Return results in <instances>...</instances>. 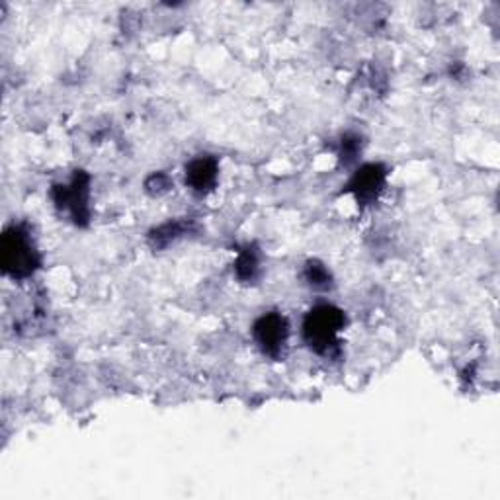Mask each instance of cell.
<instances>
[{"label": "cell", "mask_w": 500, "mask_h": 500, "mask_svg": "<svg viewBox=\"0 0 500 500\" xmlns=\"http://www.w3.org/2000/svg\"><path fill=\"white\" fill-rule=\"evenodd\" d=\"M346 325L345 311L335 306H319L303 321V338L307 346L321 356H329L338 348V332Z\"/></svg>", "instance_id": "1"}, {"label": "cell", "mask_w": 500, "mask_h": 500, "mask_svg": "<svg viewBox=\"0 0 500 500\" xmlns=\"http://www.w3.org/2000/svg\"><path fill=\"white\" fill-rule=\"evenodd\" d=\"M0 260H3V270L12 278H28L32 276L39 266V257L34 247L32 239L22 227H10L3 234L0 242Z\"/></svg>", "instance_id": "2"}, {"label": "cell", "mask_w": 500, "mask_h": 500, "mask_svg": "<svg viewBox=\"0 0 500 500\" xmlns=\"http://www.w3.org/2000/svg\"><path fill=\"white\" fill-rule=\"evenodd\" d=\"M252 335L264 354L278 358L283 348H286V342L290 337L288 319L276 311L266 313V315H262L257 322H254Z\"/></svg>", "instance_id": "3"}, {"label": "cell", "mask_w": 500, "mask_h": 500, "mask_svg": "<svg viewBox=\"0 0 500 500\" xmlns=\"http://www.w3.org/2000/svg\"><path fill=\"white\" fill-rule=\"evenodd\" d=\"M53 200L57 208L71 210L73 219L84 225L91 215L88 208V195H91V179L83 171H76L71 186H53Z\"/></svg>", "instance_id": "4"}, {"label": "cell", "mask_w": 500, "mask_h": 500, "mask_svg": "<svg viewBox=\"0 0 500 500\" xmlns=\"http://www.w3.org/2000/svg\"><path fill=\"white\" fill-rule=\"evenodd\" d=\"M385 179H387V171L384 164H376V163L364 164L361 169L356 171L354 176H352L346 190L354 194L358 203L361 205L374 203L381 190H384Z\"/></svg>", "instance_id": "5"}, {"label": "cell", "mask_w": 500, "mask_h": 500, "mask_svg": "<svg viewBox=\"0 0 500 500\" xmlns=\"http://www.w3.org/2000/svg\"><path fill=\"white\" fill-rule=\"evenodd\" d=\"M219 164L210 155H202L198 159L190 161L186 166V184L190 186L194 192H210L215 182H218Z\"/></svg>", "instance_id": "6"}, {"label": "cell", "mask_w": 500, "mask_h": 500, "mask_svg": "<svg viewBox=\"0 0 500 500\" xmlns=\"http://www.w3.org/2000/svg\"><path fill=\"white\" fill-rule=\"evenodd\" d=\"M258 254L254 249H244L241 254H239V258L237 262H234V272H237V278L241 282H252L254 278H257V274H258Z\"/></svg>", "instance_id": "7"}, {"label": "cell", "mask_w": 500, "mask_h": 500, "mask_svg": "<svg viewBox=\"0 0 500 500\" xmlns=\"http://www.w3.org/2000/svg\"><path fill=\"white\" fill-rule=\"evenodd\" d=\"M184 231H186V225L180 223V221L161 225L159 229H155V231L149 234L151 247H153V249H164V247H169V244H171L172 241L179 239Z\"/></svg>", "instance_id": "8"}, {"label": "cell", "mask_w": 500, "mask_h": 500, "mask_svg": "<svg viewBox=\"0 0 500 500\" xmlns=\"http://www.w3.org/2000/svg\"><path fill=\"white\" fill-rule=\"evenodd\" d=\"M303 276H306V282L313 290H329L332 286V276L329 268L325 264H321L319 260H309L306 264V272H303Z\"/></svg>", "instance_id": "9"}, {"label": "cell", "mask_w": 500, "mask_h": 500, "mask_svg": "<svg viewBox=\"0 0 500 500\" xmlns=\"http://www.w3.org/2000/svg\"><path fill=\"white\" fill-rule=\"evenodd\" d=\"M361 151V141L358 135H345L342 137V149H340V159L345 164L354 163Z\"/></svg>", "instance_id": "10"}, {"label": "cell", "mask_w": 500, "mask_h": 500, "mask_svg": "<svg viewBox=\"0 0 500 500\" xmlns=\"http://www.w3.org/2000/svg\"><path fill=\"white\" fill-rule=\"evenodd\" d=\"M145 188H147V192L153 194V195H161L171 188V179L166 174L156 172V174H153V176H149V179H147Z\"/></svg>", "instance_id": "11"}]
</instances>
